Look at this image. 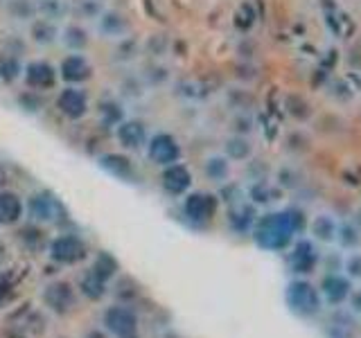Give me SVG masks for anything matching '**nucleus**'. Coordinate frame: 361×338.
<instances>
[{
	"label": "nucleus",
	"mask_w": 361,
	"mask_h": 338,
	"mask_svg": "<svg viewBox=\"0 0 361 338\" xmlns=\"http://www.w3.org/2000/svg\"><path fill=\"white\" fill-rule=\"evenodd\" d=\"M289 237H291V228H289V219L284 214H271L255 230V239L264 248H280L289 241Z\"/></svg>",
	"instance_id": "obj_1"
},
{
	"label": "nucleus",
	"mask_w": 361,
	"mask_h": 338,
	"mask_svg": "<svg viewBox=\"0 0 361 338\" xmlns=\"http://www.w3.org/2000/svg\"><path fill=\"white\" fill-rule=\"evenodd\" d=\"M147 156H150V161L154 165L168 167L181 161V145L172 134L161 131V134H156L147 140Z\"/></svg>",
	"instance_id": "obj_2"
},
{
	"label": "nucleus",
	"mask_w": 361,
	"mask_h": 338,
	"mask_svg": "<svg viewBox=\"0 0 361 338\" xmlns=\"http://www.w3.org/2000/svg\"><path fill=\"white\" fill-rule=\"evenodd\" d=\"M23 81L30 90L45 92V90H52L54 86H57L59 72L52 63L36 59V61H30V63L23 65Z\"/></svg>",
	"instance_id": "obj_3"
},
{
	"label": "nucleus",
	"mask_w": 361,
	"mask_h": 338,
	"mask_svg": "<svg viewBox=\"0 0 361 338\" xmlns=\"http://www.w3.org/2000/svg\"><path fill=\"white\" fill-rule=\"evenodd\" d=\"M57 72L66 86H79V83H86L93 77V65L84 52H70L61 59Z\"/></svg>",
	"instance_id": "obj_4"
},
{
	"label": "nucleus",
	"mask_w": 361,
	"mask_h": 338,
	"mask_svg": "<svg viewBox=\"0 0 361 338\" xmlns=\"http://www.w3.org/2000/svg\"><path fill=\"white\" fill-rule=\"evenodd\" d=\"M50 257L57 264H77L86 257V243L77 234H59L50 241Z\"/></svg>",
	"instance_id": "obj_5"
},
{
	"label": "nucleus",
	"mask_w": 361,
	"mask_h": 338,
	"mask_svg": "<svg viewBox=\"0 0 361 338\" xmlns=\"http://www.w3.org/2000/svg\"><path fill=\"white\" fill-rule=\"evenodd\" d=\"M54 104H57L63 118L77 122L81 118H86L88 113V95L79 86H66L63 90H59Z\"/></svg>",
	"instance_id": "obj_6"
},
{
	"label": "nucleus",
	"mask_w": 361,
	"mask_h": 338,
	"mask_svg": "<svg viewBox=\"0 0 361 338\" xmlns=\"http://www.w3.org/2000/svg\"><path fill=\"white\" fill-rule=\"evenodd\" d=\"M115 138H118L120 147L127 149V152H138V149L147 147L150 134H147V127L143 120L127 118L115 127Z\"/></svg>",
	"instance_id": "obj_7"
},
{
	"label": "nucleus",
	"mask_w": 361,
	"mask_h": 338,
	"mask_svg": "<svg viewBox=\"0 0 361 338\" xmlns=\"http://www.w3.org/2000/svg\"><path fill=\"white\" fill-rule=\"evenodd\" d=\"M25 208H27V212H30V217L39 223H52L61 214V203L45 190L32 194L30 199H27Z\"/></svg>",
	"instance_id": "obj_8"
},
{
	"label": "nucleus",
	"mask_w": 361,
	"mask_h": 338,
	"mask_svg": "<svg viewBox=\"0 0 361 338\" xmlns=\"http://www.w3.org/2000/svg\"><path fill=\"white\" fill-rule=\"evenodd\" d=\"M97 165H99V169H104L109 176H113L115 181H122V183L136 181V167L131 163V158L125 154H118V152L102 154L97 158Z\"/></svg>",
	"instance_id": "obj_9"
},
{
	"label": "nucleus",
	"mask_w": 361,
	"mask_h": 338,
	"mask_svg": "<svg viewBox=\"0 0 361 338\" xmlns=\"http://www.w3.org/2000/svg\"><path fill=\"white\" fill-rule=\"evenodd\" d=\"M104 325L111 334H115L118 338H131L136 334L138 318L131 309L127 307H111L104 314Z\"/></svg>",
	"instance_id": "obj_10"
},
{
	"label": "nucleus",
	"mask_w": 361,
	"mask_h": 338,
	"mask_svg": "<svg viewBox=\"0 0 361 338\" xmlns=\"http://www.w3.org/2000/svg\"><path fill=\"white\" fill-rule=\"evenodd\" d=\"M217 210V201L212 194L206 192H192L185 196L183 201V214L194 223H201V221H208L212 214Z\"/></svg>",
	"instance_id": "obj_11"
},
{
	"label": "nucleus",
	"mask_w": 361,
	"mask_h": 338,
	"mask_svg": "<svg viewBox=\"0 0 361 338\" xmlns=\"http://www.w3.org/2000/svg\"><path fill=\"white\" fill-rule=\"evenodd\" d=\"M95 23H97V32L104 36V39L120 41L131 32V23H129V18L122 12H118V9H104Z\"/></svg>",
	"instance_id": "obj_12"
},
{
	"label": "nucleus",
	"mask_w": 361,
	"mask_h": 338,
	"mask_svg": "<svg viewBox=\"0 0 361 338\" xmlns=\"http://www.w3.org/2000/svg\"><path fill=\"white\" fill-rule=\"evenodd\" d=\"M43 300L54 314H68L72 307H75V291L68 284V282H52V284L45 287Z\"/></svg>",
	"instance_id": "obj_13"
},
{
	"label": "nucleus",
	"mask_w": 361,
	"mask_h": 338,
	"mask_svg": "<svg viewBox=\"0 0 361 338\" xmlns=\"http://www.w3.org/2000/svg\"><path fill=\"white\" fill-rule=\"evenodd\" d=\"M161 183H163V190L172 194V196H181L190 190L192 185V174L190 169L181 165V163H174L163 167V174H161Z\"/></svg>",
	"instance_id": "obj_14"
},
{
	"label": "nucleus",
	"mask_w": 361,
	"mask_h": 338,
	"mask_svg": "<svg viewBox=\"0 0 361 338\" xmlns=\"http://www.w3.org/2000/svg\"><path fill=\"white\" fill-rule=\"evenodd\" d=\"M287 300L298 314H314L319 309V296L307 282H294L287 291Z\"/></svg>",
	"instance_id": "obj_15"
},
{
	"label": "nucleus",
	"mask_w": 361,
	"mask_h": 338,
	"mask_svg": "<svg viewBox=\"0 0 361 338\" xmlns=\"http://www.w3.org/2000/svg\"><path fill=\"white\" fill-rule=\"evenodd\" d=\"M25 203L23 199L12 190H0V225L9 228V225H16L23 219Z\"/></svg>",
	"instance_id": "obj_16"
},
{
	"label": "nucleus",
	"mask_w": 361,
	"mask_h": 338,
	"mask_svg": "<svg viewBox=\"0 0 361 338\" xmlns=\"http://www.w3.org/2000/svg\"><path fill=\"white\" fill-rule=\"evenodd\" d=\"M59 36H61V30L54 21H48V18L39 16L30 23V39H32V43L41 45V48H50V45L59 41Z\"/></svg>",
	"instance_id": "obj_17"
},
{
	"label": "nucleus",
	"mask_w": 361,
	"mask_h": 338,
	"mask_svg": "<svg viewBox=\"0 0 361 338\" xmlns=\"http://www.w3.org/2000/svg\"><path fill=\"white\" fill-rule=\"evenodd\" d=\"M59 41L66 45L70 52H86L90 45V32L81 23H68L61 30Z\"/></svg>",
	"instance_id": "obj_18"
},
{
	"label": "nucleus",
	"mask_w": 361,
	"mask_h": 338,
	"mask_svg": "<svg viewBox=\"0 0 361 338\" xmlns=\"http://www.w3.org/2000/svg\"><path fill=\"white\" fill-rule=\"evenodd\" d=\"M5 9L18 23H32L34 18H39L36 0H5Z\"/></svg>",
	"instance_id": "obj_19"
},
{
	"label": "nucleus",
	"mask_w": 361,
	"mask_h": 338,
	"mask_svg": "<svg viewBox=\"0 0 361 338\" xmlns=\"http://www.w3.org/2000/svg\"><path fill=\"white\" fill-rule=\"evenodd\" d=\"M97 113H99V120L104 122L106 127H118L120 122L127 120L122 102L115 99V97H106V99H102L99 104H97Z\"/></svg>",
	"instance_id": "obj_20"
},
{
	"label": "nucleus",
	"mask_w": 361,
	"mask_h": 338,
	"mask_svg": "<svg viewBox=\"0 0 361 338\" xmlns=\"http://www.w3.org/2000/svg\"><path fill=\"white\" fill-rule=\"evenodd\" d=\"M36 12H39L41 18L59 23L70 14V5L66 0H36Z\"/></svg>",
	"instance_id": "obj_21"
},
{
	"label": "nucleus",
	"mask_w": 361,
	"mask_h": 338,
	"mask_svg": "<svg viewBox=\"0 0 361 338\" xmlns=\"http://www.w3.org/2000/svg\"><path fill=\"white\" fill-rule=\"evenodd\" d=\"M102 12H104L102 0H75L70 7V14L79 21H97Z\"/></svg>",
	"instance_id": "obj_22"
},
{
	"label": "nucleus",
	"mask_w": 361,
	"mask_h": 338,
	"mask_svg": "<svg viewBox=\"0 0 361 338\" xmlns=\"http://www.w3.org/2000/svg\"><path fill=\"white\" fill-rule=\"evenodd\" d=\"M23 77V63L14 54L0 56V81L5 83H16Z\"/></svg>",
	"instance_id": "obj_23"
},
{
	"label": "nucleus",
	"mask_w": 361,
	"mask_h": 338,
	"mask_svg": "<svg viewBox=\"0 0 361 338\" xmlns=\"http://www.w3.org/2000/svg\"><path fill=\"white\" fill-rule=\"evenodd\" d=\"M16 104L23 113H27V115H36V113H41L45 108V97H43V92L27 88L16 97Z\"/></svg>",
	"instance_id": "obj_24"
},
{
	"label": "nucleus",
	"mask_w": 361,
	"mask_h": 338,
	"mask_svg": "<svg viewBox=\"0 0 361 338\" xmlns=\"http://www.w3.org/2000/svg\"><path fill=\"white\" fill-rule=\"evenodd\" d=\"M115 271H118V261L113 255H109V252H102V255L95 259V264H93L90 268V275H95L97 280L102 282H106L115 275Z\"/></svg>",
	"instance_id": "obj_25"
},
{
	"label": "nucleus",
	"mask_w": 361,
	"mask_h": 338,
	"mask_svg": "<svg viewBox=\"0 0 361 338\" xmlns=\"http://www.w3.org/2000/svg\"><path fill=\"white\" fill-rule=\"evenodd\" d=\"M168 79H170V72L168 68H163L161 63H150L143 72V81L150 83V86H163Z\"/></svg>",
	"instance_id": "obj_26"
},
{
	"label": "nucleus",
	"mask_w": 361,
	"mask_h": 338,
	"mask_svg": "<svg viewBox=\"0 0 361 338\" xmlns=\"http://www.w3.org/2000/svg\"><path fill=\"white\" fill-rule=\"evenodd\" d=\"M136 54H138V43H136L134 39H129V36H125V39L118 41V48H115V52H113L115 61H122V63L134 61Z\"/></svg>",
	"instance_id": "obj_27"
},
{
	"label": "nucleus",
	"mask_w": 361,
	"mask_h": 338,
	"mask_svg": "<svg viewBox=\"0 0 361 338\" xmlns=\"http://www.w3.org/2000/svg\"><path fill=\"white\" fill-rule=\"evenodd\" d=\"M323 289H326V296L330 300H344L348 293V282L341 277H328L323 282Z\"/></svg>",
	"instance_id": "obj_28"
},
{
	"label": "nucleus",
	"mask_w": 361,
	"mask_h": 338,
	"mask_svg": "<svg viewBox=\"0 0 361 338\" xmlns=\"http://www.w3.org/2000/svg\"><path fill=\"white\" fill-rule=\"evenodd\" d=\"M104 284L106 282H102V280H97L95 275H86L84 280H81V291H84V296L86 298H90V300H99L102 296H104Z\"/></svg>",
	"instance_id": "obj_29"
},
{
	"label": "nucleus",
	"mask_w": 361,
	"mask_h": 338,
	"mask_svg": "<svg viewBox=\"0 0 361 338\" xmlns=\"http://www.w3.org/2000/svg\"><path fill=\"white\" fill-rule=\"evenodd\" d=\"M206 174L212 178V181H224L226 174H228V161L226 158H208L206 161Z\"/></svg>",
	"instance_id": "obj_30"
},
{
	"label": "nucleus",
	"mask_w": 361,
	"mask_h": 338,
	"mask_svg": "<svg viewBox=\"0 0 361 338\" xmlns=\"http://www.w3.org/2000/svg\"><path fill=\"white\" fill-rule=\"evenodd\" d=\"M120 90H122V95L129 99H141L145 95V81L138 77H127Z\"/></svg>",
	"instance_id": "obj_31"
},
{
	"label": "nucleus",
	"mask_w": 361,
	"mask_h": 338,
	"mask_svg": "<svg viewBox=\"0 0 361 338\" xmlns=\"http://www.w3.org/2000/svg\"><path fill=\"white\" fill-rule=\"evenodd\" d=\"M248 152H251V147H248V143H246V140H242V138H233V140H228V143H226V154H228V158L242 161V158L248 156Z\"/></svg>",
	"instance_id": "obj_32"
},
{
	"label": "nucleus",
	"mask_w": 361,
	"mask_h": 338,
	"mask_svg": "<svg viewBox=\"0 0 361 338\" xmlns=\"http://www.w3.org/2000/svg\"><path fill=\"white\" fill-rule=\"evenodd\" d=\"M147 48H150V52L154 56H161L163 54V34H154L152 39H150V45H147Z\"/></svg>",
	"instance_id": "obj_33"
},
{
	"label": "nucleus",
	"mask_w": 361,
	"mask_h": 338,
	"mask_svg": "<svg viewBox=\"0 0 361 338\" xmlns=\"http://www.w3.org/2000/svg\"><path fill=\"white\" fill-rule=\"evenodd\" d=\"M7 181H9L7 169H5V165H0V190H3V187L7 185Z\"/></svg>",
	"instance_id": "obj_34"
},
{
	"label": "nucleus",
	"mask_w": 361,
	"mask_h": 338,
	"mask_svg": "<svg viewBox=\"0 0 361 338\" xmlns=\"http://www.w3.org/2000/svg\"><path fill=\"white\" fill-rule=\"evenodd\" d=\"M353 266H355V271H353V273H355V275H361V264H359V259L355 261Z\"/></svg>",
	"instance_id": "obj_35"
},
{
	"label": "nucleus",
	"mask_w": 361,
	"mask_h": 338,
	"mask_svg": "<svg viewBox=\"0 0 361 338\" xmlns=\"http://www.w3.org/2000/svg\"><path fill=\"white\" fill-rule=\"evenodd\" d=\"M355 305H357V309H361V293H359V296L355 298Z\"/></svg>",
	"instance_id": "obj_36"
},
{
	"label": "nucleus",
	"mask_w": 361,
	"mask_h": 338,
	"mask_svg": "<svg viewBox=\"0 0 361 338\" xmlns=\"http://www.w3.org/2000/svg\"><path fill=\"white\" fill-rule=\"evenodd\" d=\"M0 3H5V0H0Z\"/></svg>",
	"instance_id": "obj_37"
}]
</instances>
